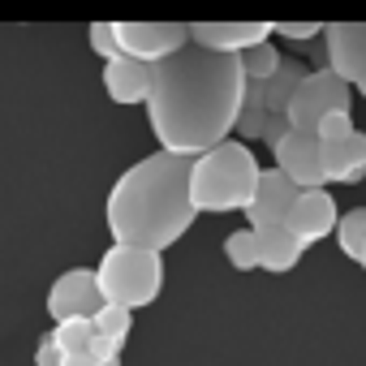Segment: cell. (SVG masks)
<instances>
[{
	"instance_id": "cell-24",
	"label": "cell",
	"mask_w": 366,
	"mask_h": 366,
	"mask_svg": "<svg viewBox=\"0 0 366 366\" xmlns=\"http://www.w3.org/2000/svg\"><path fill=\"white\" fill-rule=\"evenodd\" d=\"M315 134H319V142H340V138L357 134V125H353V112H332V117H323Z\"/></svg>"
},
{
	"instance_id": "cell-14",
	"label": "cell",
	"mask_w": 366,
	"mask_h": 366,
	"mask_svg": "<svg viewBox=\"0 0 366 366\" xmlns=\"http://www.w3.org/2000/svg\"><path fill=\"white\" fill-rule=\"evenodd\" d=\"M104 91L112 104H142L151 99V65L134 61V56H121V61H108L104 65Z\"/></svg>"
},
{
	"instance_id": "cell-23",
	"label": "cell",
	"mask_w": 366,
	"mask_h": 366,
	"mask_svg": "<svg viewBox=\"0 0 366 366\" xmlns=\"http://www.w3.org/2000/svg\"><path fill=\"white\" fill-rule=\"evenodd\" d=\"M86 39H91V52L108 65V61H121L125 52H121V44H117V26L112 22H91V31H86Z\"/></svg>"
},
{
	"instance_id": "cell-12",
	"label": "cell",
	"mask_w": 366,
	"mask_h": 366,
	"mask_svg": "<svg viewBox=\"0 0 366 366\" xmlns=\"http://www.w3.org/2000/svg\"><path fill=\"white\" fill-rule=\"evenodd\" d=\"M340 229V212H336V199L327 190H302L293 212H289V233L302 237L306 246L323 242V237H336Z\"/></svg>"
},
{
	"instance_id": "cell-17",
	"label": "cell",
	"mask_w": 366,
	"mask_h": 366,
	"mask_svg": "<svg viewBox=\"0 0 366 366\" xmlns=\"http://www.w3.org/2000/svg\"><path fill=\"white\" fill-rule=\"evenodd\" d=\"M224 259H229V267H237V272H254V267H263L259 229H233V233L224 237Z\"/></svg>"
},
{
	"instance_id": "cell-26",
	"label": "cell",
	"mask_w": 366,
	"mask_h": 366,
	"mask_svg": "<svg viewBox=\"0 0 366 366\" xmlns=\"http://www.w3.org/2000/svg\"><path fill=\"white\" fill-rule=\"evenodd\" d=\"M35 366H65V353H61V345H56L52 332L39 336V345H35Z\"/></svg>"
},
{
	"instance_id": "cell-22",
	"label": "cell",
	"mask_w": 366,
	"mask_h": 366,
	"mask_svg": "<svg viewBox=\"0 0 366 366\" xmlns=\"http://www.w3.org/2000/svg\"><path fill=\"white\" fill-rule=\"evenodd\" d=\"M52 336H56V345H61V353H65V357H86V353H91V345H95V323H91V319L56 323V327H52Z\"/></svg>"
},
{
	"instance_id": "cell-11",
	"label": "cell",
	"mask_w": 366,
	"mask_h": 366,
	"mask_svg": "<svg viewBox=\"0 0 366 366\" xmlns=\"http://www.w3.org/2000/svg\"><path fill=\"white\" fill-rule=\"evenodd\" d=\"M297 186L272 164V168H263V177H259V190H254V199H250V207H246V229H280V224H289V212H293V203H297Z\"/></svg>"
},
{
	"instance_id": "cell-4",
	"label": "cell",
	"mask_w": 366,
	"mask_h": 366,
	"mask_svg": "<svg viewBox=\"0 0 366 366\" xmlns=\"http://www.w3.org/2000/svg\"><path fill=\"white\" fill-rule=\"evenodd\" d=\"M99 293L104 302L121 310H142L159 297L164 289V259L155 250H134V246H108L104 259L95 263Z\"/></svg>"
},
{
	"instance_id": "cell-21",
	"label": "cell",
	"mask_w": 366,
	"mask_h": 366,
	"mask_svg": "<svg viewBox=\"0 0 366 366\" xmlns=\"http://www.w3.org/2000/svg\"><path fill=\"white\" fill-rule=\"evenodd\" d=\"M280 65H285V52L276 44H259V48L242 52V69H246L250 82H272L280 74Z\"/></svg>"
},
{
	"instance_id": "cell-9",
	"label": "cell",
	"mask_w": 366,
	"mask_h": 366,
	"mask_svg": "<svg viewBox=\"0 0 366 366\" xmlns=\"http://www.w3.org/2000/svg\"><path fill=\"white\" fill-rule=\"evenodd\" d=\"M276 22H190V44L220 56H242L259 44H272Z\"/></svg>"
},
{
	"instance_id": "cell-28",
	"label": "cell",
	"mask_w": 366,
	"mask_h": 366,
	"mask_svg": "<svg viewBox=\"0 0 366 366\" xmlns=\"http://www.w3.org/2000/svg\"><path fill=\"white\" fill-rule=\"evenodd\" d=\"M357 267H362V272H366V250H362V259H357Z\"/></svg>"
},
{
	"instance_id": "cell-18",
	"label": "cell",
	"mask_w": 366,
	"mask_h": 366,
	"mask_svg": "<svg viewBox=\"0 0 366 366\" xmlns=\"http://www.w3.org/2000/svg\"><path fill=\"white\" fill-rule=\"evenodd\" d=\"M267 121H272V112H267L263 82H250V86H246V108H242V121H237V134H242V142H254V138H263V134H267Z\"/></svg>"
},
{
	"instance_id": "cell-3",
	"label": "cell",
	"mask_w": 366,
	"mask_h": 366,
	"mask_svg": "<svg viewBox=\"0 0 366 366\" xmlns=\"http://www.w3.org/2000/svg\"><path fill=\"white\" fill-rule=\"evenodd\" d=\"M259 177H263V164L254 159V151L242 138H229L224 147L194 159L190 199H194L199 212H216V216L246 212L254 190H259Z\"/></svg>"
},
{
	"instance_id": "cell-2",
	"label": "cell",
	"mask_w": 366,
	"mask_h": 366,
	"mask_svg": "<svg viewBox=\"0 0 366 366\" xmlns=\"http://www.w3.org/2000/svg\"><path fill=\"white\" fill-rule=\"evenodd\" d=\"M190 155L172 151H151L138 164H129L108 190L104 203V224L112 233V246H134V250H155L164 254L190 233L199 207L190 199Z\"/></svg>"
},
{
	"instance_id": "cell-19",
	"label": "cell",
	"mask_w": 366,
	"mask_h": 366,
	"mask_svg": "<svg viewBox=\"0 0 366 366\" xmlns=\"http://www.w3.org/2000/svg\"><path fill=\"white\" fill-rule=\"evenodd\" d=\"M95 323V332L121 353L125 349V340H129V327H134V310H121V306H112V302H104V310L91 319Z\"/></svg>"
},
{
	"instance_id": "cell-27",
	"label": "cell",
	"mask_w": 366,
	"mask_h": 366,
	"mask_svg": "<svg viewBox=\"0 0 366 366\" xmlns=\"http://www.w3.org/2000/svg\"><path fill=\"white\" fill-rule=\"evenodd\" d=\"M65 366H121V357H108V362H99V357H65Z\"/></svg>"
},
{
	"instance_id": "cell-5",
	"label": "cell",
	"mask_w": 366,
	"mask_h": 366,
	"mask_svg": "<svg viewBox=\"0 0 366 366\" xmlns=\"http://www.w3.org/2000/svg\"><path fill=\"white\" fill-rule=\"evenodd\" d=\"M332 112H353V86H349L336 69L319 65V69H310L306 82L297 86L293 108H289V121H293V129L315 134L319 121L332 117Z\"/></svg>"
},
{
	"instance_id": "cell-25",
	"label": "cell",
	"mask_w": 366,
	"mask_h": 366,
	"mask_svg": "<svg viewBox=\"0 0 366 366\" xmlns=\"http://www.w3.org/2000/svg\"><path fill=\"white\" fill-rule=\"evenodd\" d=\"M319 35H327L323 22H276V39H289V44H310Z\"/></svg>"
},
{
	"instance_id": "cell-16",
	"label": "cell",
	"mask_w": 366,
	"mask_h": 366,
	"mask_svg": "<svg viewBox=\"0 0 366 366\" xmlns=\"http://www.w3.org/2000/svg\"><path fill=\"white\" fill-rule=\"evenodd\" d=\"M306 74H310V65H306V61H297V56H285L280 74H276L272 82H263V95H267V112H272V117H289V108H293V95H297V86L306 82Z\"/></svg>"
},
{
	"instance_id": "cell-1",
	"label": "cell",
	"mask_w": 366,
	"mask_h": 366,
	"mask_svg": "<svg viewBox=\"0 0 366 366\" xmlns=\"http://www.w3.org/2000/svg\"><path fill=\"white\" fill-rule=\"evenodd\" d=\"M246 69L242 56H220L203 48H181L177 56L151 65L147 121L159 151L172 155H207L237 134L246 108Z\"/></svg>"
},
{
	"instance_id": "cell-6",
	"label": "cell",
	"mask_w": 366,
	"mask_h": 366,
	"mask_svg": "<svg viewBox=\"0 0 366 366\" xmlns=\"http://www.w3.org/2000/svg\"><path fill=\"white\" fill-rule=\"evenodd\" d=\"M112 26L121 52L142 65H159L181 48H190V22H112Z\"/></svg>"
},
{
	"instance_id": "cell-8",
	"label": "cell",
	"mask_w": 366,
	"mask_h": 366,
	"mask_svg": "<svg viewBox=\"0 0 366 366\" xmlns=\"http://www.w3.org/2000/svg\"><path fill=\"white\" fill-rule=\"evenodd\" d=\"M327 69H336L366 99V22H327Z\"/></svg>"
},
{
	"instance_id": "cell-7",
	"label": "cell",
	"mask_w": 366,
	"mask_h": 366,
	"mask_svg": "<svg viewBox=\"0 0 366 366\" xmlns=\"http://www.w3.org/2000/svg\"><path fill=\"white\" fill-rule=\"evenodd\" d=\"M99 310H104V293H99L95 267H69L65 276L52 280V289H48V315H52V323L95 319Z\"/></svg>"
},
{
	"instance_id": "cell-20",
	"label": "cell",
	"mask_w": 366,
	"mask_h": 366,
	"mask_svg": "<svg viewBox=\"0 0 366 366\" xmlns=\"http://www.w3.org/2000/svg\"><path fill=\"white\" fill-rule=\"evenodd\" d=\"M336 246H340L345 259H353V263L362 259V250H366V207H349V212L340 216Z\"/></svg>"
},
{
	"instance_id": "cell-10",
	"label": "cell",
	"mask_w": 366,
	"mask_h": 366,
	"mask_svg": "<svg viewBox=\"0 0 366 366\" xmlns=\"http://www.w3.org/2000/svg\"><path fill=\"white\" fill-rule=\"evenodd\" d=\"M272 155H276V168L293 181L297 190H327L323 142H319V134H302V129H293Z\"/></svg>"
},
{
	"instance_id": "cell-15",
	"label": "cell",
	"mask_w": 366,
	"mask_h": 366,
	"mask_svg": "<svg viewBox=\"0 0 366 366\" xmlns=\"http://www.w3.org/2000/svg\"><path fill=\"white\" fill-rule=\"evenodd\" d=\"M259 246H263V272H293L297 259L306 254V242L289 233V224L280 229H259Z\"/></svg>"
},
{
	"instance_id": "cell-13",
	"label": "cell",
	"mask_w": 366,
	"mask_h": 366,
	"mask_svg": "<svg viewBox=\"0 0 366 366\" xmlns=\"http://www.w3.org/2000/svg\"><path fill=\"white\" fill-rule=\"evenodd\" d=\"M327 186H362L366 181V134H349L340 142H323Z\"/></svg>"
}]
</instances>
